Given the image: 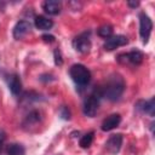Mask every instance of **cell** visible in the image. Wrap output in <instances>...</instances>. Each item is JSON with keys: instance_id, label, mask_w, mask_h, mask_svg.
Returning a JSON list of instances; mask_svg holds the SVG:
<instances>
[{"instance_id": "cell-1", "label": "cell", "mask_w": 155, "mask_h": 155, "mask_svg": "<svg viewBox=\"0 0 155 155\" xmlns=\"http://www.w3.org/2000/svg\"><path fill=\"white\" fill-rule=\"evenodd\" d=\"M124 90H125L124 79L120 75H113L107 80V82L102 87H99L96 91L99 94V97H105L107 99L114 102L121 97Z\"/></svg>"}, {"instance_id": "cell-2", "label": "cell", "mask_w": 155, "mask_h": 155, "mask_svg": "<svg viewBox=\"0 0 155 155\" xmlns=\"http://www.w3.org/2000/svg\"><path fill=\"white\" fill-rule=\"evenodd\" d=\"M70 78L79 86H86L91 80V73L84 64H74L69 70Z\"/></svg>"}, {"instance_id": "cell-3", "label": "cell", "mask_w": 155, "mask_h": 155, "mask_svg": "<svg viewBox=\"0 0 155 155\" xmlns=\"http://www.w3.org/2000/svg\"><path fill=\"white\" fill-rule=\"evenodd\" d=\"M99 94L97 93V91H94V93L90 94L85 102H84V114L88 117H93L99 108Z\"/></svg>"}, {"instance_id": "cell-4", "label": "cell", "mask_w": 155, "mask_h": 155, "mask_svg": "<svg viewBox=\"0 0 155 155\" xmlns=\"http://www.w3.org/2000/svg\"><path fill=\"white\" fill-rule=\"evenodd\" d=\"M74 48L80 53H88L91 50V40H90V31H85L78 35L73 40Z\"/></svg>"}, {"instance_id": "cell-5", "label": "cell", "mask_w": 155, "mask_h": 155, "mask_svg": "<svg viewBox=\"0 0 155 155\" xmlns=\"http://www.w3.org/2000/svg\"><path fill=\"white\" fill-rule=\"evenodd\" d=\"M151 29H153V22L151 19L149 18L148 15H145L144 12H142L139 15V34H140V38L143 39V42L145 44L150 36V33H151Z\"/></svg>"}, {"instance_id": "cell-6", "label": "cell", "mask_w": 155, "mask_h": 155, "mask_svg": "<svg viewBox=\"0 0 155 155\" xmlns=\"http://www.w3.org/2000/svg\"><path fill=\"white\" fill-rule=\"evenodd\" d=\"M128 44V39L125 35H111L104 42V50L105 51H113L120 46H125Z\"/></svg>"}, {"instance_id": "cell-7", "label": "cell", "mask_w": 155, "mask_h": 155, "mask_svg": "<svg viewBox=\"0 0 155 155\" xmlns=\"http://www.w3.org/2000/svg\"><path fill=\"white\" fill-rule=\"evenodd\" d=\"M143 58H144V54L140 51L136 50V51H131L128 53L120 54L117 61L120 63H132L134 65H138V64H140L143 62Z\"/></svg>"}, {"instance_id": "cell-8", "label": "cell", "mask_w": 155, "mask_h": 155, "mask_svg": "<svg viewBox=\"0 0 155 155\" xmlns=\"http://www.w3.org/2000/svg\"><path fill=\"white\" fill-rule=\"evenodd\" d=\"M31 30V24L28 21H19L16 23V25L13 27V38L16 40H21L23 39L28 33H30Z\"/></svg>"}, {"instance_id": "cell-9", "label": "cell", "mask_w": 155, "mask_h": 155, "mask_svg": "<svg viewBox=\"0 0 155 155\" xmlns=\"http://www.w3.org/2000/svg\"><path fill=\"white\" fill-rule=\"evenodd\" d=\"M122 145V134L116 133L110 136V138L105 143V148L110 154H117Z\"/></svg>"}, {"instance_id": "cell-10", "label": "cell", "mask_w": 155, "mask_h": 155, "mask_svg": "<svg viewBox=\"0 0 155 155\" xmlns=\"http://www.w3.org/2000/svg\"><path fill=\"white\" fill-rule=\"evenodd\" d=\"M120 122H121V116H120V114H111V115H109L107 119H104V121L102 122L101 128H102V131L108 132V131H111V130H114L115 127H117V126L120 125Z\"/></svg>"}, {"instance_id": "cell-11", "label": "cell", "mask_w": 155, "mask_h": 155, "mask_svg": "<svg viewBox=\"0 0 155 155\" xmlns=\"http://www.w3.org/2000/svg\"><path fill=\"white\" fill-rule=\"evenodd\" d=\"M42 8L46 13H48L51 16H56L61 12L62 6H61V2L57 0H46L42 4Z\"/></svg>"}, {"instance_id": "cell-12", "label": "cell", "mask_w": 155, "mask_h": 155, "mask_svg": "<svg viewBox=\"0 0 155 155\" xmlns=\"http://www.w3.org/2000/svg\"><path fill=\"white\" fill-rule=\"evenodd\" d=\"M8 87H10V91L12 92V94L17 96L21 93L22 91V81L19 79V76L17 74H12L8 79Z\"/></svg>"}, {"instance_id": "cell-13", "label": "cell", "mask_w": 155, "mask_h": 155, "mask_svg": "<svg viewBox=\"0 0 155 155\" xmlns=\"http://www.w3.org/2000/svg\"><path fill=\"white\" fill-rule=\"evenodd\" d=\"M137 108L143 111V113H147L149 114L150 116H154V109H155V101L154 98L149 99V101H140L137 103Z\"/></svg>"}, {"instance_id": "cell-14", "label": "cell", "mask_w": 155, "mask_h": 155, "mask_svg": "<svg viewBox=\"0 0 155 155\" xmlns=\"http://www.w3.org/2000/svg\"><path fill=\"white\" fill-rule=\"evenodd\" d=\"M34 24L39 30H48L53 27V22L45 16H36Z\"/></svg>"}, {"instance_id": "cell-15", "label": "cell", "mask_w": 155, "mask_h": 155, "mask_svg": "<svg viewBox=\"0 0 155 155\" xmlns=\"http://www.w3.org/2000/svg\"><path fill=\"white\" fill-rule=\"evenodd\" d=\"M6 154L7 155H25V149L23 145L18 143H11L7 145Z\"/></svg>"}, {"instance_id": "cell-16", "label": "cell", "mask_w": 155, "mask_h": 155, "mask_svg": "<svg viewBox=\"0 0 155 155\" xmlns=\"http://www.w3.org/2000/svg\"><path fill=\"white\" fill-rule=\"evenodd\" d=\"M40 121V113L38 110H33L28 114L25 121H24V125H33V124H38Z\"/></svg>"}, {"instance_id": "cell-17", "label": "cell", "mask_w": 155, "mask_h": 155, "mask_svg": "<svg viewBox=\"0 0 155 155\" xmlns=\"http://www.w3.org/2000/svg\"><path fill=\"white\" fill-rule=\"evenodd\" d=\"M93 136H94V133H93V132H88V133L84 134V136L81 137V139H80V147H81V148H84V149L88 148V147L92 144Z\"/></svg>"}, {"instance_id": "cell-18", "label": "cell", "mask_w": 155, "mask_h": 155, "mask_svg": "<svg viewBox=\"0 0 155 155\" xmlns=\"http://www.w3.org/2000/svg\"><path fill=\"white\" fill-rule=\"evenodd\" d=\"M97 33H98L99 36L108 39V38H110V36L113 35V27L109 25V24H104V25L99 27V29H98Z\"/></svg>"}, {"instance_id": "cell-19", "label": "cell", "mask_w": 155, "mask_h": 155, "mask_svg": "<svg viewBox=\"0 0 155 155\" xmlns=\"http://www.w3.org/2000/svg\"><path fill=\"white\" fill-rule=\"evenodd\" d=\"M53 57H54V64L61 67L63 64V59H62V54H61V51L59 50H54L53 52Z\"/></svg>"}, {"instance_id": "cell-20", "label": "cell", "mask_w": 155, "mask_h": 155, "mask_svg": "<svg viewBox=\"0 0 155 155\" xmlns=\"http://www.w3.org/2000/svg\"><path fill=\"white\" fill-rule=\"evenodd\" d=\"M61 115H62V117H63V119H65V120L70 119V113H69V109H68L65 105H63V107H62V109H61Z\"/></svg>"}, {"instance_id": "cell-21", "label": "cell", "mask_w": 155, "mask_h": 155, "mask_svg": "<svg viewBox=\"0 0 155 155\" xmlns=\"http://www.w3.org/2000/svg\"><path fill=\"white\" fill-rule=\"evenodd\" d=\"M41 38H42V40H44L45 42H53V41H54V36H53V35H50V34H45V35H42Z\"/></svg>"}, {"instance_id": "cell-22", "label": "cell", "mask_w": 155, "mask_h": 155, "mask_svg": "<svg viewBox=\"0 0 155 155\" xmlns=\"http://www.w3.org/2000/svg\"><path fill=\"white\" fill-rule=\"evenodd\" d=\"M5 138H6V133L4 132V130L0 128V149H1V147L4 144V142H5Z\"/></svg>"}, {"instance_id": "cell-23", "label": "cell", "mask_w": 155, "mask_h": 155, "mask_svg": "<svg viewBox=\"0 0 155 155\" xmlns=\"http://www.w3.org/2000/svg\"><path fill=\"white\" fill-rule=\"evenodd\" d=\"M127 5H128L130 7H134V8H136V7L139 5V2H138V1H128Z\"/></svg>"}]
</instances>
